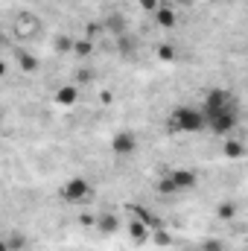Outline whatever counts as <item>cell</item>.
<instances>
[{
    "mask_svg": "<svg viewBox=\"0 0 248 251\" xmlns=\"http://www.w3.org/2000/svg\"><path fill=\"white\" fill-rule=\"evenodd\" d=\"M76 56H82V59H88L91 53H94V47H91V41H76V50H73Z\"/></svg>",
    "mask_w": 248,
    "mask_h": 251,
    "instance_id": "14",
    "label": "cell"
},
{
    "mask_svg": "<svg viewBox=\"0 0 248 251\" xmlns=\"http://www.w3.org/2000/svg\"><path fill=\"white\" fill-rule=\"evenodd\" d=\"M137 3H140V9H146V12H152V15L161 9V0H137Z\"/></svg>",
    "mask_w": 248,
    "mask_h": 251,
    "instance_id": "16",
    "label": "cell"
},
{
    "mask_svg": "<svg viewBox=\"0 0 248 251\" xmlns=\"http://www.w3.org/2000/svg\"><path fill=\"white\" fill-rule=\"evenodd\" d=\"M201 251H225V246L219 240H207V243H201Z\"/></svg>",
    "mask_w": 248,
    "mask_h": 251,
    "instance_id": "17",
    "label": "cell"
},
{
    "mask_svg": "<svg viewBox=\"0 0 248 251\" xmlns=\"http://www.w3.org/2000/svg\"><path fill=\"white\" fill-rule=\"evenodd\" d=\"M76 100H79V91H76L73 85H62V88L56 91V102H59V105H73Z\"/></svg>",
    "mask_w": 248,
    "mask_h": 251,
    "instance_id": "8",
    "label": "cell"
},
{
    "mask_svg": "<svg viewBox=\"0 0 248 251\" xmlns=\"http://www.w3.org/2000/svg\"><path fill=\"white\" fill-rule=\"evenodd\" d=\"M167 176H170V181L175 184V190H178V193H187V190H196V184H198V176H196L193 170H187V167H178V170H170Z\"/></svg>",
    "mask_w": 248,
    "mask_h": 251,
    "instance_id": "5",
    "label": "cell"
},
{
    "mask_svg": "<svg viewBox=\"0 0 248 251\" xmlns=\"http://www.w3.org/2000/svg\"><path fill=\"white\" fill-rule=\"evenodd\" d=\"M158 53H161V59H173V47H161Z\"/></svg>",
    "mask_w": 248,
    "mask_h": 251,
    "instance_id": "19",
    "label": "cell"
},
{
    "mask_svg": "<svg viewBox=\"0 0 248 251\" xmlns=\"http://www.w3.org/2000/svg\"><path fill=\"white\" fill-rule=\"evenodd\" d=\"M158 190H161V193H164V196H173V193H178V190H175V184H173V181H170V176H167V178H161V181H158Z\"/></svg>",
    "mask_w": 248,
    "mask_h": 251,
    "instance_id": "15",
    "label": "cell"
},
{
    "mask_svg": "<svg viewBox=\"0 0 248 251\" xmlns=\"http://www.w3.org/2000/svg\"><path fill=\"white\" fill-rule=\"evenodd\" d=\"M97 228H99L102 234H114V231H117V216H111V213H102V216L97 219Z\"/></svg>",
    "mask_w": 248,
    "mask_h": 251,
    "instance_id": "11",
    "label": "cell"
},
{
    "mask_svg": "<svg viewBox=\"0 0 248 251\" xmlns=\"http://www.w3.org/2000/svg\"><path fill=\"white\" fill-rule=\"evenodd\" d=\"M53 50H56V56H70V53L76 50V41H73L70 35L59 32V35H56V41H53Z\"/></svg>",
    "mask_w": 248,
    "mask_h": 251,
    "instance_id": "7",
    "label": "cell"
},
{
    "mask_svg": "<svg viewBox=\"0 0 248 251\" xmlns=\"http://www.w3.org/2000/svg\"><path fill=\"white\" fill-rule=\"evenodd\" d=\"M18 64H21V70H24V73H32V70H38V62L32 59V53H24V50L18 53Z\"/></svg>",
    "mask_w": 248,
    "mask_h": 251,
    "instance_id": "12",
    "label": "cell"
},
{
    "mask_svg": "<svg viewBox=\"0 0 248 251\" xmlns=\"http://www.w3.org/2000/svg\"><path fill=\"white\" fill-rule=\"evenodd\" d=\"M234 213H237V204H234V201H222V204H219V219L228 222V219H234Z\"/></svg>",
    "mask_w": 248,
    "mask_h": 251,
    "instance_id": "13",
    "label": "cell"
},
{
    "mask_svg": "<svg viewBox=\"0 0 248 251\" xmlns=\"http://www.w3.org/2000/svg\"><path fill=\"white\" fill-rule=\"evenodd\" d=\"M207 128H210L213 134H219V137L234 134V128H237V111H225V114L210 117V120H207Z\"/></svg>",
    "mask_w": 248,
    "mask_h": 251,
    "instance_id": "4",
    "label": "cell"
},
{
    "mask_svg": "<svg viewBox=\"0 0 248 251\" xmlns=\"http://www.w3.org/2000/svg\"><path fill=\"white\" fill-rule=\"evenodd\" d=\"M204 114H207V120L210 117H216V114H225V111H237V97L231 94V91H225V88H210L207 94H204Z\"/></svg>",
    "mask_w": 248,
    "mask_h": 251,
    "instance_id": "2",
    "label": "cell"
},
{
    "mask_svg": "<svg viewBox=\"0 0 248 251\" xmlns=\"http://www.w3.org/2000/svg\"><path fill=\"white\" fill-rule=\"evenodd\" d=\"M111 149H114V155H131L134 149H137V134L134 131H117L114 134V140H111Z\"/></svg>",
    "mask_w": 248,
    "mask_h": 251,
    "instance_id": "6",
    "label": "cell"
},
{
    "mask_svg": "<svg viewBox=\"0 0 248 251\" xmlns=\"http://www.w3.org/2000/svg\"><path fill=\"white\" fill-rule=\"evenodd\" d=\"M91 196H94V187H91V181L82 178V176H73L70 181H64V187H62V199L70 201V204H85Z\"/></svg>",
    "mask_w": 248,
    "mask_h": 251,
    "instance_id": "3",
    "label": "cell"
},
{
    "mask_svg": "<svg viewBox=\"0 0 248 251\" xmlns=\"http://www.w3.org/2000/svg\"><path fill=\"white\" fill-rule=\"evenodd\" d=\"M155 21L161 24V26H175V9H170V6H161L158 12H155Z\"/></svg>",
    "mask_w": 248,
    "mask_h": 251,
    "instance_id": "10",
    "label": "cell"
},
{
    "mask_svg": "<svg viewBox=\"0 0 248 251\" xmlns=\"http://www.w3.org/2000/svg\"><path fill=\"white\" fill-rule=\"evenodd\" d=\"M225 152H228V155H240V152H243V146H240V143H228V149H225Z\"/></svg>",
    "mask_w": 248,
    "mask_h": 251,
    "instance_id": "18",
    "label": "cell"
},
{
    "mask_svg": "<svg viewBox=\"0 0 248 251\" xmlns=\"http://www.w3.org/2000/svg\"><path fill=\"white\" fill-rule=\"evenodd\" d=\"M128 234H131V240H134V243H146V237H149V231H146V222H140V219H131V222H128Z\"/></svg>",
    "mask_w": 248,
    "mask_h": 251,
    "instance_id": "9",
    "label": "cell"
},
{
    "mask_svg": "<svg viewBox=\"0 0 248 251\" xmlns=\"http://www.w3.org/2000/svg\"><path fill=\"white\" fill-rule=\"evenodd\" d=\"M175 6H190V3H196V0H173Z\"/></svg>",
    "mask_w": 248,
    "mask_h": 251,
    "instance_id": "20",
    "label": "cell"
},
{
    "mask_svg": "<svg viewBox=\"0 0 248 251\" xmlns=\"http://www.w3.org/2000/svg\"><path fill=\"white\" fill-rule=\"evenodd\" d=\"M167 128L173 134H198V131L207 128V114H204V108L181 105L167 117Z\"/></svg>",
    "mask_w": 248,
    "mask_h": 251,
    "instance_id": "1",
    "label": "cell"
}]
</instances>
